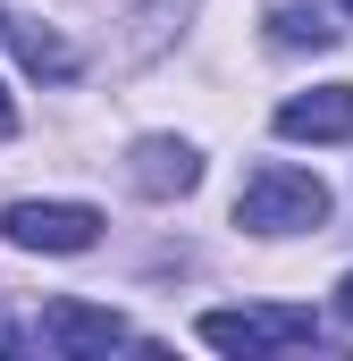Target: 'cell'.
<instances>
[{"label":"cell","instance_id":"1","mask_svg":"<svg viewBox=\"0 0 353 361\" xmlns=\"http://www.w3.org/2000/svg\"><path fill=\"white\" fill-rule=\"evenodd\" d=\"M236 227H253V235H311V227H328V185L311 177V169L269 160L236 193Z\"/></svg>","mask_w":353,"mask_h":361},{"label":"cell","instance_id":"6","mask_svg":"<svg viewBox=\"0 0 353 361\" xmlns=\"http://www.w3.org/2000/svg\"><path fill=\"white\" fill-rule=\"evenodd\" d=\"M277 135L286 143H345L353 135V85H320V92L277 101Z\"/></svg>","mask_w":353,"mask_h":361},{"label":"cell","instance_id":"8","mask_svg":"<svg viewBox=\"0 0 353 361\" xmlns=\"http://www.w3.org/2000/svg\"><path fill=\"white\" fill-rule=\"evenodd\" d=\"M8 34H17V59H25L34 76H51V85H68V76H76V51H68L51 25H8Z\"/></svg>","mask_w":353,"mask_h":361},{"label":"cell","instance_id":"11","mask_svg":"<svg viewBox=\"0 0 353 361\" xmlns=\"http://www.w3.org/2000/svg\"><path fill=\"white\" fill-rule=\"evenodd\" d=\"M337 8H345V17H353V0H337Z\"/></svg>","mask_w":353,"mask_h":361},{"label":"cell","instance_id":"9","mask_svg":"<svg viewBox=\"0 0 353 361\" xmlns=\"http://www.w3.org/2000/svg\"><path fill=\"white\" fill-rule=\"evenodd\" d=\"M17 135V101H8V85H0V143Z\"/></svg>","mask_w":353,"mask_h":361},{"label":"cell","instance_id":"2","mask_svg":"<svg viewBox=\"0 0 353 361\" xmlns=\"http://www.w3.org/2000/svg\"><path fill=\"white\" fill-rule=\"evenodd\" d=\"M202 345L261 361V353H294V345H328V336L303 302H244V311H202Z\"/></svg>","mask_w":353,"mask_h":361},{"label":"cell","instance_id":"5","mask_svg":"<svg viewBox=\"0 0 353 361\" xmlns=\"http://www.w3.org/2000/svg\"><path fill=\"white\" fill-rule=\"evenodd\" d=\"M126 185H135L143 202H176V193L202 185V152H193L185 135H143L135 160H126Z\"/></svg>","mask_w":353,"mask_h":361},{"label":"cell","instance_id":"3","mask_svg":"<svg viewBox=\"0 0 353 361\" xmlns=\"http://www.w3.org/2000/svg\"><path fill=\"white\" fill-rule=\"evenodd\" d=\"M0 235L17 252H92L101 244V210L92 202H8Z\"/></svg>","mask_w":353,"mask_h":361},{"label":"cell","instance_id":"7","mask_svg":"<svg viewBox=\"0 0 353 361\" xmlns=\"http://www.w3.org/2000/svg\"><path fill=\"white\" fill-rule=\"evenodd\" d=\"M269 42H277V51H337V25H328L320 8L286 0V8H269Z\"/></svg>","mask_w":353,"mask_h":361},{"label":"cell","instance_id":"12","mask_svg":"<svg viewBox=\"0 0 353 361\" xmlns=\"http://www.w3.org/2000/svg\"><path fill=\"white\" fill-rule=\"evenodd\" d=\"M0 34H8V17H0Z\"/></svg>","mask_w":353,"mask_h":361},{"label":"cell","instance_id":"4","mask_svg":"<svg viewBox=\"0 0 353 361\" xmlns=\"http://www.w3.org/2000/svg\"><path fill=\"white\" fill-rule=\"evenodd\" d=\"M34 345L42 353H109V345H126V319L118 311H101V302H76V294H59V302H42V319H34Z\"/></svg>","mask_w":353,"mask_h":361},{"label":"cell","instance_id":"10","mask_svg":"<svg viewBox=\"0 0 353 361\" xmlns=\"http://www.w3.org/2000/svg\"><path fill=\"white\" fill-rule=\"evenodd\" d=\"M337 311H345V328H353V269H345V286H337Z\"/></svg>","mask_w":353,"mask_h":361}]
</instances>
